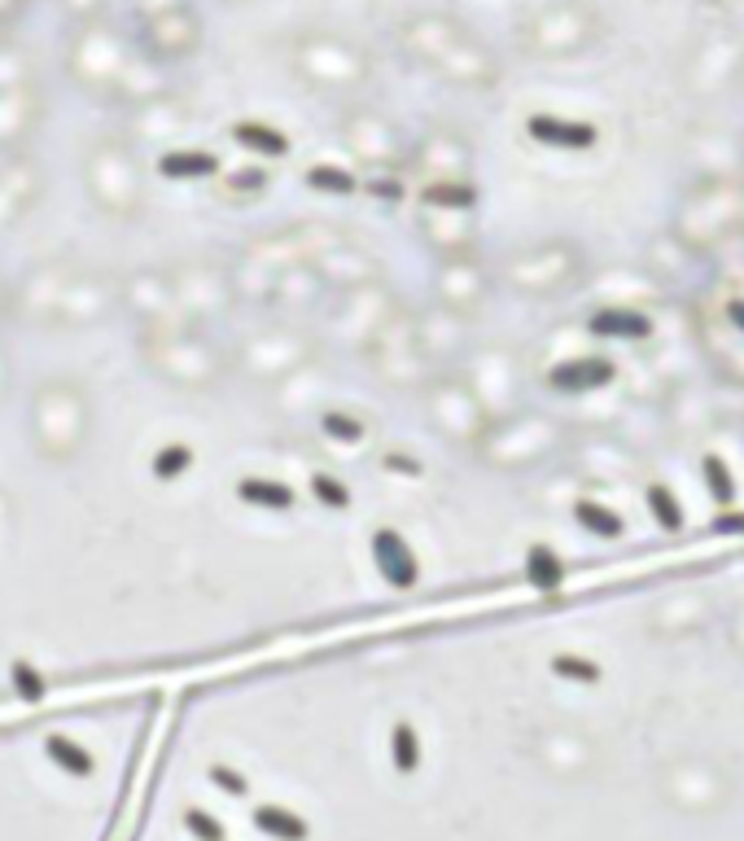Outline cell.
Masks as SVG:
<instances>
[{
    "mask_svg": "<svg viewBox=\"0 0 744 841\" xmlns=\"http://www.w3.org/2000/svg\"><path fill=\"white\" fill-rule=\"evenodd\" d=\"M263 189H268V171H259V167H241V171L219 176V198H224V202H233V206H241V202L259 198Z\"/></svg>",
    "mask_w": 744,
    "mask_h": 841,
    "instance_id": "obj_35",
    "label": "cell"
},
{
    "mask_svg": "<svg viewBox=\"0 0 744 841\" xmlns=\"http://www.w3.org/2000/svg\"><path fill=\"white\" fill-rule=\"evenodd\" d=\"M325 303H329V290H325V281L316 277V268H312V263H290V268L277 277V285H272L263 312H272L277 321H298V325H307L312 316H320Z\"/></svg>",
    "mask_w": 744,
    "mask_h": 841,
    "instance_id": "obj_14",
    "label": "cell"
},
{
    "mask_svg": "<svg viewBox=\"0 0 744 841\" xmlns=\"http://www.w3.org/2000/svg\"><path fill=\"white\" fill-rule=\"evenodd\" d=\"M44 754H48V763H53L57 772H66V776H75V781H88V776L97 772V759H92L88 745H79L75 737L48 732V737H44Z\"/></svg>",
    "mask_w": 744,
    "mask_h": 841,
    "instance_id": "obj_27",
    "label": "cell"
},
{
    "mask_svg": "<svg viewBox=\"0 0 744 841\" xmlns=\"http://www.w3.org/2000/svg\"><path fill=\"white\" fill-rule=\"evenodd\" d=\"M334 237H338V224H290V228H277V233L246 242L228 259L237 307H268L277 277L290 263H312V255H320V246H329Z\"/></svg>",
    "mask_w": 744,
    "mask_h": 841,
    "instance_id": "obj_3",
    "label": "cell"
},
{
    "mask_svg": "<svg viewBox=\"0 0 744 841\" xmlns=\"http://www.w3.org/2000/svg\"><path fill=\"white\" fill-rule=\"evenodd\" d=\"M9 13H18V0H0V18H9Z\"/></svg>",
    "mask_w": 744,
    "mask_h": 841,
    "instance_id": "obj_51",
    "label": "cell"
},
{
    "mask_svg": "<svg viewBox=\"0 0 744 841\" xmlns=\"http://www.w3.org/2000/svg\"><path fill=\"white\" fill-rule=\"evenodd\" d=\"M728 312H732V321H736V325H741V329H744V303H732Z\"/></svg>",
    "mask_w": 744,
    "mask_h": 841,
    "instance_id": "obj_50",
    "label": "cell"
},
{
    "mask_svg": "<svg viewBox=\"0 0 744 841\" xmlns=\"http://www.w3.org/2000/svg\"><path fill=\"white\" fill-rule=\"evenodd\" d=\"M88 198L110 220H136L145 211V180L140 162L127 145H97L88 158Z\"/></svg>",
    "mask_w": 744,
    "mask_h": 841,
    "instance_id": "obj_9",
    "label": "cell"
},
{
    "mask_svg": "<svg viewBox=\"0 0 744 841\" xmlns=\"http://www.w3.org/2000/svg\"><path fill=\"white\" fill-rule=\"evenodd\" d=\"M574 517H578L591 535H600V539H618V535L627 530L622 513H613V508L600 504V500H578V504H574Z\"/></svg>",
    "mask_w": 744,
    "mask_h": 841,
    "instance_id": "obj_36",
    "label": "cell"
},
{
    "mask_svg": "<svg viewBox=\"0 0 744 841\" xmlns=\"http://www.w3.org/2000/svg\"><path fill=\"white\" fill-rule=\"evenodd\" d=\"M312 495H316V504H325V508H334V513H347L351 504H356V491L338 478V473H312Z\"/></svg>",
    "mask_w": 744,
    "mask_h": 841,
    "instance_id": "obj_38",
    "label": "cell"
},
{
    "mask_svg": "<svg viewBox=\"0 0 744 841\" xmlns=\"http://www.w3.org/2000/svg\"><path fill=\"white\" fill-rule=\"evenodd\" d=\"M618 378V365L605 360V356H574V360H561L548 369V386L561 391V395H578V391H600Z\"/></svg>",
    "mask_w": 744,
    "mask_h": 841,
    "instance_id": "obj_19",
    "label": "cell"
},
{
    "mask_svg": "<svg viewBox=\"0 0 744 841\" xmlns=\"http://www.w3.org/2000/svg\"><path fill=\"white\" fill-rule=\"evenodd\" d=\"M237 500L250 504V508H263V513H290L298 504L294 486L281 482V478H268V473H250V478H237Z\"/></svg>",
    "mask_w": 744,
    "mask_h": 841,
    "instance_id": "obj_24",
    "label": "cell"
},
{
    "mask_svg": "<svg viewBox=\"0 0 744 841\" xmlns=\"http://www.w3.org/2000/svg\"><path fill=\"white\" fill-rule=\"evenodd\" d=\"M193 469V447L189 442H162L154 456H149V478L154 482H176L180 473Z\"/></svg>",
    "mask_w": 744,
    "mask_h": 841,
    "instance_id": "obj_34",
    "label": "cell"
},
{
    "mask_svg": "<svg viewBox=\"0 0 744 841\" xmlns=\"http://www.w3.org/2000/svg\"><path fill=\"white\" fill-rule=\"evenodd\" d=\"M215 171H219V158L206 149H167L158 158V176L167 180H206Z\"/></svg>",
    "mask_w": 744,
    "mask_h": 841,
    "instance_id": "obj_28",
    "label": "cell"
},
{
    "mask_svg": "<svg viewBox=\"0 0 744 841\" xmlns=\"http://www.w3.org/2000/svg\"><path fill=\"white\" fill-rule=\"evenodd\" d=\"M255 829L268 841H312V825L294 811V807H281V803H263L255 807Z\"/></svg>",
    "mask_w": 744,
    "mask_h": 841,
    "instance_id": "obj_25",
    "label": "cell"
},
{
    "mask_svg": "<svg viewBox=\"0 0 744 841\" xmlns=\"http://www.w3.org/2000/svg\"><path fill=\"white\" fill-rule=\"evenodd\" d=\"M114 312H119V277L83 259L57 307V329H92Z\"/></svg>",
    "mask_w": 744,
    "mask_h": 841,
    "instance_id": "obj_11",
    "label": "cell"
},
{
    "mask_svg": "<svg viewBox=\"0 0 744 841\" xmlns=\"http://www.w3.org/2000/svg\"><path fill=\"white\" fill-rule=\"evenodd\" d=\"M416 338H420V351L425 360H447L455 347H460V316L433 307V312H416Z\"/></svg>",
    "mask_w": 744,
    "mask_h": 841,
    "instance_id": "obj_22",
    "label": "cell"
},
{
    "mask_svg": "<svg viewBox=\"0 0 744 841\" xmlns=\"http://www.w3.org/2000/svg\"><path fill=\"white\" fill-rule=\"evenodd\" d=\"M587 334H596V338H649L653 321L640 312H596L587 321Z\"/></svg>",
    "mask_w": 744,
    "mask_h": 841,
    "instance_id": "obj_30",
    "label": "cell"
},
{
    "mask_svg": "<svg viewBox=\"0 0 744 841\" xmlns=\"http://www.w3.org/2000/svg\"><path fill=\"white\" fill-rule=\"evenodd\" d=\"M9 684H13L18 702H40V697H44V675H40L31 662H13V666H9Z\"/></svg>",
    "mask_w": 744,
    "mask_h": 841,
    "instance_id": "obj_43",
    "label": "cell"
},
{
    "mask_svg": "<svg viewBox=\"0 0 744 841\" xmlns=\"http://www.w3.org/2000/svg\"><path fill=\"white\" fill-rule=\"evenodd\" d=\"M701 473H706V486H710V495H714L719 504H732V500H736V478H732V469H728L719 456H706V460H701Z\"/></svg>",
    "mask_w": 744,
    "mask_h": 841,
    "instance_id": "obj_41",
    "label": "cell"
},
{
    "mask_svg": "<svg viewBox=\"0 0 744 841\" xmlns=\"http://www.w3.org/2000/svg\"><path fill=\"white\" fill-rule=\"evenodd\" d=\"M97 429V404L79 378L53 373L26 400V442L44 464H75Z\"/></svg>",
    "mask_w": 744,
    "mask_h": 841,
    "instance_id": "obj_2",
    "label": "cell"
},
{
    "mask_svg": "<svg viewBox=\"0 0 744 841\" xmlns=\"http://www.w3.org/2000/svg\"><path fill=\"white\" fill-rule=\"evenodd\" d=\"M316 429L325 442L334 447H364L369 442V420L351 408H320L316 413Z\"/></svg>",
    "mask_w": 744,
    "mask_h": 841,
    "instance_id": "obj_26",
    "label": "cell"
},
{
    "mask_svg": "<svg viewBox=\"0 0 744 841\" xmlns=\"http://www.w3.org/2000/svg\"><path fill=\"white\" fill-rule=\"evenodd\" d=\"M369 552H372V561H376V574H381L394 592H407V587L420 583V561H416V552H412V543H407L403 530L376 526L369 535Z\"/></svg>",
    "mask_w": 744,
    "mask_h": 841,
    "instance_id": "obj_16",
    "label": "cell"
},
{
    "mask_svg": "<svg viewBox=\"0 0 744 841\" xmlns=\"http://www.w3.org/2000/svg\"><path fill=\"white\" fill-rule=\"evenodd\" d=\"M307 184H312V189H325V193H356V189H360V180L347 176V171H338V167H312V171H307Z\"/></svg>",
    "mask_w": 744,
    "mask_h": 841,
    "instance_id": "obj_45",
    "label": "cell"
},
{
    "mask_svg": "<svg viewBox=\"0 0 744 841\" xmlns=\"http://www.w3.org/2000/svg\"><path fill=\"white\" fill-rule=\"evenodd\" d=\"M119 312L136 325H167V321H184L171 294V277L167 268H132L127 277H119Z\"/></svg>",
    "mask_w": 744,
    "mask_h": 841,
    "instance_id": "obj_12",
    "label": "cell"
},
{
    "mask_svg": "<svg viewBox=\"0 0 744 841\" xmlns=\"http://www.w3.org/2000/svg\"><path fill=\"white\" fill-rule=\"evenodd\" d=\"M167 277H171V294H176V307L184 321L193 325H215L224 316L237 312V294H233V277H228V263L211 259V255H193V259H180V263H167Z\"/></svg>",
    "mask_w": 744,
    "mask_h": 841,
    "instance_id": "obj_7",
    "label": "cell"
},
{
    "mask_svg": "<svg viewBox=\"0 0 744 841\" xmlns=\"http://www.w3.org/2000/svg\"><path fill=\"white\" fill-rule=\"evenodd\" d=\"M390 763H394L398 776H412L420 767V737H416L412 724H394V732H390Z\"/></svg>",
    "mask_w": 744,
    "mask_h": 841,
    "instance_id": "obj_37",
    "label": "cell"
},
{
    "mask_svg": "<svg viewBox=\"0 0 744 841\" xmlns=\"http://www.w3.org/2000/svg\"><path fill=\"white\" fill-rule=\"evenodd\" d=\"M420 404H425L429 429L442 434L447 442H477L486 429L477 391L460 378H429L420 386Z\"/></svg>",
    "mask_w": 744,
    "mask_h": 841,
    "instance_id": "obj_10",
    "label": "cell"
},
{
    "mask_svg": "<svg viewBox=\"0 0 744 841\" xmlns=\"http://www.w3.org/2000/svg\"><path fill=\"white\" fill-rule=\"evenodd\" d=\"M464 220H469L464 206H429V202H420V237H425V246H429L438 259L469 255Z\"/></svg>",
    "mask_w": 744,
    "mask_h": 841,
    "instance_id": "obj_18",
    "label": "cell"
},
{
    "mask_svg": "<svg viewBox=\"0 0 744 841\" xmlns=\"http://www.w3.org/2000/svg\"><path fill=\"white\" fill-rule=\"evenodd\" d=\"M206 781H211L215 789H224V794H233V798H246V794H250V781H246L241 772H233V767H224V763H215V767L206 772Z\"/></svg>",
    "mask_w": 744,
    "mask_h": 841,
    "instance_id": "obj_46",
    "label": "cell"
},
{
    "mask_svg": "<svg viewBox=\"0 0 744 841\" xmlns=\"http://www.w3.org/2000/svg\"><path fill=\"white\" fill-rule=\"evenodd\" d=\"M233 136H237V145L259 149V154H268V158H285V154H290V136L277 132V127H268V123H237Z\"/></svg>",
    "mask_w": 744,
    "mask_h": 841,
    "instance_id": "obj_33",
    "label": "cell"
},
{
    "mask_svg": "<svg viewBox=\"0 0 744 841\" xmlns=\"http://www.w3.org/2000/svg\"><path fill=\"white\" fill-rule=\"evenodd\" d=\"M526 579H530V587H539V592H556V587L565 583V565H561V557H556L552 548L534 543V548L526 552Z\"/></svg>",
    "mask_w": 744,
    "mask_h": 841,
    "instance_id": "obj_32",
    "label": "cell"
},
{
    "mask_svg": "<svg viewBox=\"0 0 744 841\" xmlns=\"http://www.w3.org/2000/svg\"><path fill=\"white\" fill-rule=\"evenodd\" d=\"M26 127H31V105L18 101V97H4V92H0V145L22 141Z\"/></svg>",
    "mask_w": 744,
    "mask_h": 841,
    "instance_id": "obj_39",
    "label": "cell"
},
{
    "mask_svg": "<svg viewBox=\"0 0 744 841\" xmlns=\"http://www.w3.org/2000/svg\"><path fill=\"white\" fill-rule=\"evenodd\" d=\"M347 145L372 162V167H385V162H394L398 158V132L390 127V123H381V119H356L351 127H347Z\"/></svg>",
    "mask_w": 744,
    "mask_h": 841,
    "instance_id": "obj_21",
    "label": "cell"
},
{
    "mask_svg": "<svg viewBox=\"0 0 744 841\" xmlns=\"http://www.w3.org/2000/svg\"><path fill=\"white\" fill-rule=\"evenodd\" d=\"M644 500H649V513L657 517V526H662V530H679V526H684V508H679V500H675V491H670V486L653 482Z\"/></svg>",
    "mask_w": 744,
    "mask_h": 841,
    "instance_id": "obj_40",
    "label": "cell"
},
{
    "mask_svg": "<svg viewBox=\"0 0 744 841\" xmlns=\"http://www.w3.org/2000/svg\"><path fill=\"white\" fill-rule=\"evenodd\" d=\"M420 167H425V184L464 180V176H460V145H451V141H425Z\"/></svg>",
    "mask_w": 744,
    "mask_h": 841,
    "instance_id": "obj_29",
    "label": "cell"
},
{
    "mask_svg": "<svg viewBox=\"0 0 744 841\" xmlns=\"http://www.w3.org/2000/svg\"><path fill=\"white\" fill-rule=\"evenodd\" d=\"M180 825H184V833L193 841H224V825L211 811H202V807H189Z\"/></svg>",
    "mask_w": 744,
    "mask_h": 841,
    "instance_id": "obj_44",
    "label": "cell"
},
{
    "mask_svg": "<svg viewBox=\"0 0 744 841\" xmlns=\"http://www.w3.org/2000/svg\"><path fill=\"white\" fill-rule=\"evenodd\" d=\"M79 255H48L31 263L18 281H9V321L35 325V329H57V307L79 272Z\"/></svg>",
    "mask_w": 744,
    "mask_h": 841,
    "instance_id": "obj_8",
    "label": "cell"
},
{
    "mask_svg": "<svg viewBox=\"0 0 744 841\" xmlns=\"http://www.w3.org/2000/svg\"><path fill=\"white\" fill-rule=\"evenodd\" d=\"M398 307H403V299L394 294L390 277L334 294V303L325 307L320 347L334 343V347H342V351H351V356H364V347L381 334V325H385Z\"/></svg>",
    "mask_w": 744,
    "mask_h": 841,
    "instance_id": "obj_5",
    "label": "cell"
},
{
    "mask_svg": "<svg viewBox=\"0 0 744 841\" xmlns=\"http://www.w3.org/2000/svg\"><path fill=\"white\" fill-rule=\"evenodd\" d=\"M145 44L158 53V57H184L193 44H198V22L180 9H167V13H154L145 22Z\"/></svg>",
    "mask_w": 744,
    "mask_h": 841,
    "instance_id": "obj_20",
    "label": "cell"
},
{
    "mask_svg": "<svg viewBox=\"0 0 744 841\" xmlns=\"http://www.w3.org/2000/svg\"><path fill=\"white\" fill-rule=\"evenodd\" d=\"M552 675L556 680H574V684H600V666L587 662V658H574V653H556L552 658Z\"/></svg>",
    "mask_w": 744,
    "mask_h": 841,
    "instance_id": "obj_42",
    "label": "cell"
},
{
    "mask_svg": "<svg viewBox=\"0 0 744 841\" xmlns=\"http://www.w3.org/2000/svg\"><path fill=\"white\" fill-rule=\"evenodd\" d=\"M530 136H539L543 145H570V149H587L596 141L591 127L583 123H561V119H530Z\"/></svg>",
    "mask_w": 744,
    "mask_h": 841,
    "instance_id": "obj_31",
    "label": "cell"
},
{
    "mask_svg": "<svg viewBox=\"0 0 744 841\" xmlns=\"http://www.w3.org/2000/svg\"><path fill=\"white\" fill-rule=\"evenodd\" d=\"M433 299H438L442 312L469 316V312L486 299V272H482L469 255L438 259V268H433Z\"/></svg>",
    "mask_w": 744,
    "mask_h": 841,
    "instance_id": "obj_15",
    "label": "cell"
},
{
    "mask_svg": "<svg viewBox=\"0 0 744 841\" xmlns=\"http://www.w3.org/2000/svg\"><path fill=\"white\" fill-rule=\"evenodd\" d=\"M312 268H316V277L325 281L329 294H342V290H356V285H369V281H381V277H385L381 259L372 255L369 246H360L351 233L334 237V242L312 259Z\"/></svg>",
    "mask_w": 744,
    "mask_h": 841,
    "instance_id": "obj_13",
    "label": "cell"
},
{
    "mask_svg": "<svg viewBox=\"0 0 744 841\" xmlns=\"http://www.w3.org/2000/svg\"><path fill=\"white\" fill-rule=\"evenodd\" d=\"M136 356L162 386L189 391V395L219 391L233 378L228 347L215 343V334L193 321H167V325L136 329Z\"/></svg>",
    "mask_w": 744,
    "mask_h": 841,
    "instance_id": "obj_1",
    "label": "cell"
},
{
    "mask_svg": "<svg viewBox=\"0 0 744 841\" xmlns=\"http://www.w3.org/2000/svg\"><path fill=\"white\" fill-rule=\"evenodd\" d=\"M316 360H320V334H312L298 321H263L228 347L233 378H241L250 386H268V391H277L294 373L312 369Z\"/></svg>",
    "mask_w": 744,
    "mask_h": 841,
    "instance_id": "obj_4",
    "label": "cell"
},
{
    "mask_svg": "<svg viewBox=\"0 0 744 841\" xmlns=\"http://www.w3.org/2000/svg\"><path fill=\"white\" fill-rule=\"evenodd\" d=\"M44 193V180L31 162H9L0 167V233H9L13 224H22L35 206V198Z\"/></svg>",
    "mask_w": 744,
    "mask_h": 841,
    "instance_id": "obj_17",
    "label": "cell"
},
{
    "mask_svg": "<svg viewBox=\"0 0 744 841\" xmlns=\"http://www.w3.org/2000/svg\"><path fill=\"white\" fill-rule=\"evenodd\" d=\"M719 530H744V517H728V522H719Z\"/></svg>",
    "mask_w": 744,
    "mask_h": 841,
    "instance_id": "obj_49",
    "label": "cell"
},
{
    "mask_svg": "<svg viewBox=\"0 0 744 841\" xmlns=\"http://www.w3.org/2000/svg\"><path fill=\"white\" fill-rule=\"evenodd\" d=\"M4 316H9V281L0 277V321H4Z\"/></svg>",
    "mask_w": 744,
    "mask_h": 841,
    "instance_id": "obj_48",
    "label": "cell"
},
{
    "mask_svg": "<svg viewBox=\"0 0 744 841\" xmlns=\"http://www.w3.org/2000/svg\"><path fill=\"white\" fill-rule=\"evenodd\" d=\"M360 360L369 365V373L385 391H398V395L420 391V386L433 378V373H429L433 365L425 360L420 338H416V312H407V303L381 325V334L364 347Z\"/></svg>",
    "mask_w": 744,
    "mask_h": 841,
    "instance_id": "obj_6",
    "label": "cell"
},
{
    "mask_svg": "<svg viewBox=\"0 0 744 841\" xmlns=\"http://www.w3.org/2000/svg\"><path fill=\"white\" fill-rule=\"evenodd\" d=\"M9 386H13V356H9V347L0 343V400L9 395Z\"/></svg>",
    "mask_w": 744,
    "mask_h": 841,
    "instance_id": "obj_47",
    "label": "cell"
},
{
    "mask_svg": "<svg viewBox=\"0 0 744 841\" xmlns=\"http://www.w3.org/2000/svg\"><path fill=\"white\" fill-rule=\"evenodd\" d=\"M303 70L316 75V79H325V83H351V79L364 75L360 57H356L351 48H342V44H316V48H307V53H303Z\"/></svg>",
    "mask_w": 744,
    "mask_h": 841,
    "instance_id": "obj_23",
    "label": "cell"
}]
</instances>
